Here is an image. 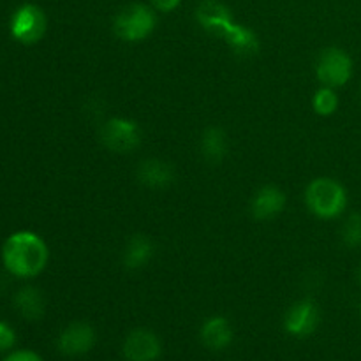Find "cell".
Masks as SVG:
<instances>
[{
    "label": "cell",
    "instance_id": "6da1fadb",
    "mask_svg": "<svg viewBox=\"0 0 361 361\" xmlns=\"http://www.w3.org/2000/svg\"><path fill=\"white\" fill-rule=\"evenodd\" d=\"M48 257L44 240L32 231L13 233L2 247L4 267L11 275L20 279H30L41 274Z\"/></svg>",
    "mask_w": 361,
    "mask_h": 361
},
{
    "label": "cell",
    "instance_id": "7a4b0ae2",
    "mask_svg": "<svg viewBox=\"0 0 361 361\" xmlns=\"http://www.w3.org/2000/svg\"><path fill=\"white\" fill-rule=\"evenodd\" d=\"M305 203L309 210L319 219H337L348 207V192L334 178H316L305 190Z\"/></svg>",
    "mask_w": 361,
    "mask_h": 361
},
{
    "label": "cell",
    "instance_id": "3957f363",
    "mask_svg": "<svg viewBox=\"0 0 361 361\" xmlns=\"http://www.w3.org/2000/svg\"><path fill=\"white\" fill-rule=\"evenodd\" d=\"M155 23L157 18L152 7L145 4H130L116 14L113 28L122 41L137 42L147 39L154 32Z\"/></svg>",
    "mask_w": 361,
    "mask_h": 361
},
{
    "label": "cell",
    "instance_id": "277c9868",
    "mask_svg": "<svg viewBox=\"0 0 361 361\" xmlns=\"http://www.w3.org/2000/svg\"><path fill=\"white\" fill-rule=\"evenodd\" d=\"M316 76L323 87H344L353 76L351 56L341 48H326L317 59Z\"/></svg>",
    "mask_w": 361,
    "mask_h": 361
},
{
    "label": "cell",
    "instance_id": "5b68a950",
    "mask_svg": "<svg viewBox=\"0 0 361 361\" xmlns=\"http://www.w3.org/2000/svg\"><path fill=\"white\" fill-rule=\"evenodd\" d=\"M101 141L108 150L116 154H129L141 143V129L134 120L115 116L102 123Z\"/></svg>",
    "mask_w": 361,
    "mask_h": 361
},
{
    "label": "cell",
    "instance_id": "8992f818",
    "mask_svg": "<svg viewBox=\"0 0 361 361\" xmlns=\"http://www.w3.org/2000/svg\"><path fill=\"white\" fill-rule=\"evenodd\" d=\"M46 16L41 7L34 4H25L18 7L11 18V34L23 44H35L41 41L46 32Z\"/></svg>",
    "mask_w": 361,
    "mask_h": 361
},
{
    "label": "cell",
    "instance_id": "52a82bcc",
    "mask_svg": "<svg viewBox=\"0 0 361 361\" xmlns=\"http://www.w3.org/2000/svg\"><path fill=\"white\" fill-rule=\"evenodd\" d=\"M321 314L312 300L296 302L284 316V330L291 337L307 338L319 326Z\"/></svg>",
    "mask_w": 361,
    "mask_h": 361
},
{
    "label": "cell",
    "instance_id": "ba28073f",
    "mask_svg": "<svg viewBox=\"0 0 361 361\" xmlns=\"http://www.w3.org/2000/svg\"><path fill=\"white\" fill-rule=\"evenodd\" d=\"M122 353L127 361H157L162 353L161 338L147 328H137L126 337Z\"/></svg>",
    "mask_w": 361,
    "mask_h": 361
},
{
    "label": "cell",
    "instance_id": "9c48e42d",
    "mask_svg": "<svg viewBox=\"0 0 361 361\" xmlns=\"http://www.w3.org/2000/svg\"><path fill=\"white\" fill-rule=\"evenodd\" d=\"M95 330L88 323L76 321L63 328L56 341V348L66 356L87 355L95 345Z\"/></svg>",
    "mask_w": 361,
    "mask_h": 361
},
{
    "label": "cell",
    "instance_id": "30bf717a",
    "mask_svg": "<svg viewBox=\"0 0 361 361\" xmlns=\"http://www.w3.org/2000/svg\"><path fill=\"white\" fill-rule=\"evenodd\" d=\"M196 20L204 30L217 37H224L231 25L236 23L229 7L219 0H203L196 9Z\"/></svg>",
    "mask_w": 361,
    "mask_h": 361
},
{
    "label": "cell",
    "instance_id": "8fae6325",
    "mask_svg": "<svg viewBox=\"0 0 361 361\" xmlns=\"http://www.w3.org/2000/svg\"><path fill=\"white\" fill-rule=\"evenodd\" d=\"M137 180L148 189H166L173 185L176 178V171L169 162L162 159H145L137 164Z\"/></svg>",
    "mask_w": 361,
    "mask_h": 361
},
{
    "label": "cell",
    "instance_id": "7c38bea8",
    "mask_svg": "<svg viewBox=\"0 0 361 361\" xmlns=\"http://www.w3.org/2000/svg\"><path fill=\"white\" fill-rule=\"evenodd\" d=\"M286 207V194L275 185H264L254 194L252 203H250V212L257 221H268L274 219L284 210Z\"/></svg>",
    "mask_w": 361,
    "mask_h": 361
},
{
    "label": "cell",
    "instance_id": "4fadbf2b",
    "mask_svg": "<svg viewBox=\"0 0 361 361\" xmlns=\"http://www.w3.org/2000/svg\"><path fill=\"white\" fill-rule=\"evenodd\" d=\"M200 338L204 348L212 351H222L233 342V328L226 317L214 316L203 323L200 330Z\"/></svg>",
    "mask_w": 361,
    "mask_h": 361
},
{
    "label": "cell",
    "instance_id": "5bb4252c",
    "mask_svg": "<svg viewBox=\"0 0 361 361\" xmlns=\"http://www.w3.org/2000/svg\"><path fill=\"white\" fill-rule=\"evenodd\" d=\"M154 257V243L148 236L134 235L123 249L122 263L127 270H141Z\"/></svg>",
    "mask_w": 361,
    "mask_h": 361
},
{
    "label": "cell",
    "instance_id": "9a60e30c",
    "mask_svg": "<svg viewBox=\"0 0 361 361\" xmlns=\"http://www.w3.org/2000/svg\"><path fill=\"white\" fill-rule=\"evenodd\" d=\"M222 39L238 56H252L259 51V39L256 32L250 30L245 25L233 23Z\"/></svg>",
    "mask_w": 361,
    "mask_h": 361
},
{
    "label": "cell",
    "instance_id": "2e32d148",
    "mask_svg": "<svg viewBox=\"0 0 361 361\" xmlns=\"http://www.w3.org/2000/svg\"><path fill=\"white\" fill-rule=\"evenodd\" d=\"M14 307L20 316L27 321H39L44 316V298H42L41 291L32 286L21 288L14 295Z\"/></svg>",
    "mask_w": 361,
    "mask_h": 361
},
{
    "label": "cell",
    "instance_id": "e0dca14e",
    "mask_svg": "<svg viewBox=\"0 0 361 361\" xmlns=\"http://www.w3.org/2000/svg\"><path fill=\"white\" fill-rule=\"evenodd\" d=\"M228 136L221 127H208L201 136V154L212 164H219L228 155Z\"/></svg>",
    "mask_w": 361,
    "mask_h": 361
},
{
    "label": "cell",
    "instance_id": "ac0fdd59",
    "mask_svg": "<svg viewBox=\"0 0 361 361\" xmlns=\"http://www.w3.org/2000/svg\"><path fill=\"white\" fill-rule=\"evenodd\" d=\"M314 111L321 116H330L337 111L338 108V97L335 94V88L321 87L319 90L314 94L312 99Z\"/></svg>",
    "mask_w": 361,
    "mask_h": 361
},
{
    "label": "cell",
    "instance_id": "d6986e66",
    "mask_svg": "<svg viewBox=\"0 0 361 361\" xmlns=\"http://www.w3.org/2000/svg\"><path fill=\"white\" fill-rule=\"evenodd\" d=\"M342 240L349 249L361 247V215L353 214L342 226Z\"/></svg>",
    "mask_w": 361,
    "mask_h": 361
},
{
    "label": "cell",
    "instance_id": "ffe728a7",
    "mask_svg": "<svg viewBox=\"0 0 361 361\" xmlns=\"http://www.w3.org/2000/svg\"><path fill=\"white\" fill-rule=\"evenodd\" d=\"M16 344V334L7 323L0 321V353L11 351Z\"/></svg>",
    "mask_w": 361,
    "mask_h": 361
},
{
    "label": "cell",
    "instance_id": "44dd1931",
    "mask_svg": "<svg viewBox=\"0 0 361 361\" xmlns=\"http://www.w3.org/2000/svg\"><path fill=\"white\" fill-rule=\"evenodd\" d=\"M4 361H42V358L37 353L28 351V349H20V351H13L11 355H7Z\"/></svg>",
    "mask_w": 361,
    "mask_h": 361
},
{
    "label": "cell",
    "instance_id": "7402d4cb",
    "mask_svg": "<svg viewBox=\"0 0 361 361\" xmlns=\"http://www.w3.org/2000/svg\"><path fill=\"white\" fill-rule=\"evenodd\" d=\"M152 6L155 7V9L162 11V13H169V11L176 9L178 7V4L182 2V0H150Z\"/></svg>",
    "mask_w": 361,
    "mask_h": 361
},
{
    "label": "cell",
    "instance_id": "603a6c76",
    "mask_svg": "<svg viewBox=\"0 0 361 361\" xmlns=\"http://www.w3.org/2000/svg\"><path fill=\"white\" fill-rule=\"evenodd\" d=\"M358 275H360V282H361V268H360V274Z\"/></svg>",
    "mask_w": 361,
    "mask_h": 361
},
{
    "label": "cell",
    "instance_id": "cb8c5ba5",
    "mask_svg": "<svg viewBox=\"0 0 361 361\" xmlns=\"http://www.w3.org/2000/svg\"><path fill=\"white\" fill-rule=\"evenodd\" d=\"M360 316H361V303H360Z\"/></svg>",
    "mask_w": 361,
    "mask_h": 361
}]
</instances>
